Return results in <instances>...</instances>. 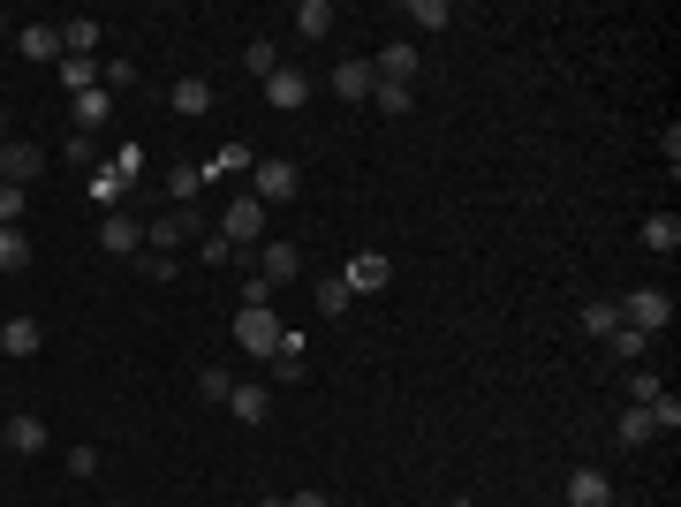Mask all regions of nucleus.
I'll use <instances>...</instances> for the list:
<instances>
[{
	"instance_id": "obj_1",
	"label": "nucleus",
	"mask_w": 681,
	"mask_h": 507,
	"mask_svg": "<svg viewBox=\"0 0 681 507\" xmlns=\"http://www.w3.org/2000/svg\"><path fill=\"white\" fill-rule=\"evenodd\" d=\"M197 227H205V212H197V205H167V212H152V220H144V251L174 257L182 243H190V235H197Z\"/></svg>"
},
{
	"instance_id": "obj_2",
	"label": "nucleus",
	"mask_w": 681,
	"mask_h": 507,
	"mask_svg": "<svg viewBox=\"0 0 681 507\" xmlns=\"http://www.w3.org/2000/svg\"><path fill=\"white\" fill-rule=\"evenodd\" d=\"M621 326H637V334H667L674 326V296L667 288H629V303H621Z\"/></svg>"
},
{
	"instance_id": "obj_3",
	"label": "nucleus",
	"mask_w": 681,
	"mask_h": 507,
	"mask_svg": "<svg viewBox=\"0 0 681 507\" xmlns=\"http://www.w3.org/2000/svg\"><path fill=\"white\" fill-rule=\"evenodd\" d=\"M296 190H303L296 160H257V168H251V197H257V205H288Z\"/></svg>"
},
{
	"instance_id": "obj_4",
	"label": "nucleus",
	"mask_w": 681,
	"mask_h": 507,
	"mask_svg": "<svg viewBox=\"0 0 681 507\" xmlns=\"http://www.w3.org/2000/svg\"><path fill=\"white\" fill-rule=\"evenodd\" d=\"M220 235H227L235 251H257V243H265V205H257V197H235V205L220 212Z\"/></svg>"
},
{
	"instance_id": "obj_5",
	"label": "nucleus",
	"mask_w": 681,
	"mask_h": 507,
	"mask_svg": "<svg viewBox=\"0 0 681 507\" xmlns=\"http://www.w3.org/2000/svg\"><path fill=\"white\" fill-rule=\"evenodd\" d=\"M281 334H288V326H281L273 311H235V341H243V356H265V364H273Z\"/></svg>"
},
{
	"instance_id": "obj_6",
	"label": "nucleus",
	"mask_w": 681,
	"mask_h": 507,
	"mask_svg": "<svg viewBox=\"0 0 681 507\" xmlns=\"http://www.w3.org/2000/svg\"><path fill=\"white\" fill-rule=\"evenodd\" d=\"M340 281H348V296H379L386 281H394V257L386 251H356L348 265H340Z\"/></svg>"
},
{
	"instance_id": "obj_7",
	"label": "nucleus",
	"mask_w": 681,
	"mask_h": 507,
	"mask_svg": "<svg viewBox=\"0 0 681 507\" xmlns=\"http://www.w3.org/2000/svg\"><path fill=\"white\" fill-rule=\"evenodd\" d=\"M326 84H334L348 107H364V99L379 91V69H372V53H348V61H334V77H326Z\"/></svg>"
},
{
	"instance_id": "obj_8",
	"label": "nucleus",
	"mask_w": 681,
	"mask_h": 507,
	"mask_svg": "<svg viewBox=\"0 0 681 507\" xmlns=\"http://www.w3.org/2000/svg\"><path fill=\"white\" fill-rule=\"evenodd\" d=\"M39 174H45V144H0V182L31 190Z\"/></svg>"
},
{
	"instance_id": "obj_9",
	"label": "nucleus",
	"mask_w": 681,
	"mask_h": 507,
	"mask_svg": "<svg viewBox=\"0 0 681 507\" xmlns=\"http://www.w3.org/2000/svg\"><path fill=\"white\" fill-rule=\"evenodd\" d=\"M167 107H174V114H182V122H205V114H213V107H220V91L205 84V77H182V84L167 91Z\"/></svg>"
},
{
	"instance_id": "obj_10",
	"label": "nucleus",
	"mask_w": 681,
	"mask_h": 507,
	"mask_svg": "<svg viewBox=\"0 0 681 507\" xmlns=\"http://www.w3.org/2000/svg\"><path fill=\"white\" fill-rule=\"evenodd\" d=\"M99 243L114 257H144V220H129V212H106L99 220Z\"/></svg>"
},
{
	"instance_id": "obj_11",
	"label": "nucleus",
	"mask_w": 681,
	"mask_h": 507,
	"mask_svg": "<svg viewBox=\"0 0 681 507\" xmlns=\"http://www.w3.org/2000/svg\"><path fill=\"white\" fill-rule=\"evenodd\" d=\"M303 99H311V77H303V69H273V77H265V107H273V114H296Z\"/></svg>"
},
{
	"instance_id": "obj_12",
	"label": "nucleus",
	"mask_w": 681,
	"mask_h": 507,
	"mask_svg": "<svg viewBox=\"0 0 681 507\" xmlns=\"http://www.w3.org/2000/svg\"><path fill=\"white\" fill-rule=\"evenodd\" d=\"M372 69H379V84H402V91H409V84H417V45H402V39L379 45V53H372Z\"/></svg>"
},
{
	"instance_id": "obj_13",
	"label": "nucleus",
	"mask_w": 681,
	"mask_h": 507,
	"mask_svg": "<svg viewBox=\"0 0 681 507\" xmlns=\"http://www.w3.org/2000/svg\"><path fill=\"white\" fill-rule=\"evenodd\" d=\"M257 273H265L273 288H288V281H303V251L296 243H265V251H257Z\"/></svg>"
},
{
	"instance_id": "obj_14",
	"label": "nucleus",
	"mask_w": 681,
	"mask_h": 507,
	"mask_svg": "<svg viewBox=\"0 0 681 507\" xmlns=\"http://www.w3.org/2000/svg\"><path fill=\"white\" fill-rule=\"evenodd\" d=\"M39 318H0V356H16V364H31L39 356Z\"/></svg>"
},
{
	"instance_id": "obj_15",
	"label": "nucleus",
	"mask_w": 681,
	"mask_h": 507,
	"mask_svg": "<svg viewBox=\"0 0 681 507\" xmlns=\"http://www.w3.org/2000/svg\"><path fill=\"white\" fill-rule=\"evenodd\" d=\"M334 23H340V8L334 0H296V39H334Z\"/></svg>"
},
{
	"instance_id": "obj_16",
	"label": "nucleus",
	"mask_w": 681,
	"mask_h": 507,
	"mask_svg": "<svg viewBox=\"0 0 681 507\" xmlns=\"http://www.w3.org/2000/svg\"><path fill=\"white\" fill-rule=\"evenodd\" d=\"M568 507H613L606 469H576V477H568Z\"/></svg>"
},
{
	"instance_id": "obj_17",
	"label": "nucleus",
	"mask_w": 681,
	"mask_h": 507,
	"mask_svg": "<svg viewBox=\"0 0 681 507\" xmlns=\"http://www.w3.org/2000/svg\"><path fill=\"white\" fill-rule=\"evenodd\" d=\"M16 45H23V61H61V31L53 23H23Z\"/></svg>"
},
{
	"instance_id": "obj_18",
	"label": "nucleus",
	"mask_w": 681,
	"mask_h": 507,
	"mask_svg": "<svg viewBox=\"0 0 681 507\" xmlns=\"http://www.w3.org/2000/svg\"><path fill=\"white\" fill-rule=\"evenodd\" d=\"M106 122H114V91L99 84V91H84V99H77V129H84V136H99Z\"/></svg>"
},
{
	"instance_id": "obj_19",
	"label": "nucleus",
	"mask_w": 681,
	"mask_h": 507,
	"mask_svg": "<svg viewBox=\"0 0 681 507\" xmlns=\"http://www.w3.org/2000/svg\"><path fill=\"white\" fill-rule=\"evenodd\" d=\"M643 251H659V257L681 251V220L674 212H651V220H643Z\"/></svg>"
},
{
	"instance_id": "obj_20",
	"label": "nucleus",
	"mask_w": 681,
	"mask_h": 507,
	"mask_svg": "<svg viewBox=\"0 0 681 507\" xmlns=\"http://www.w3.org/2000/svg\"><path fill=\"white\" fill-rule=\"evenodd\" d=\"M227 409H235L243 424H265V417H273V386H235V394H227Z\"/></svg>"
},
{
	"instance_id": "obj_21",
	"label": "nucleus",
	"mask_w": 681,
	"mask_h": 507,
	"mask_svg": "<svg viewBox=\"0 0 681 507\" xmlns=\"http://www.w3.org/2000/svg\"><path fill=\"white\" fill-rule=\"evenodd\" d=\"M61 91H69V99L99 91V61H84V53H61Z\"/></svg>"
},
{
	"instance_id": "obj_22",
	"label": "nucleus",
	"mask_w": 681,
	"mask_h": 507,
	"mask_svg": "<svg viewBox=\"0 0 681 507\" xmlns=\"http://www.w3.org/2000/svg\"><path fill=\"white\" fill-rule=\"evenodd\" d=\"M0 432H8V455H39L45 447V417H8Z\"/></svg>"
},
{
	"instance_id": "obj_23",
	"label": "nucleus",
	"mask_w": 681,
	"mask_h": 507,
	"mask_svg": "<svg viewBox=\"0 0 681 507\" xmlns=\"http://www.w3.org/2000/svg\"><path fill=\"white\" fill-rule=\"evenodd\" d=\"M311 303H318V318H340V311H348V281H340V273H326V281H318V288H311Z\"/></svg>"
},
{
	"instance_id": "obj_24",
	"label": "nucleus",
	"mask_w": 681,
	"mask_h": 507,
	"mask_svg": "<svg viewBox=\"0 0 681 507\" xmlns=\"http://www.w3.org/2000/svg\"><path fill=\"white\" fill-rule=\"evenodd\" d=\"M273 379L281 386L303 379V334H281V348H273Z\"/></svg>"
},
{
	"instance_id": "obj_25",
	"label": "nucleus",
	"mask_w": 681,
	"mask_h": 507,
	"mask_svg": "<svg viewBox=\"0 0 681 507\" xmlns=\"http://www.w3.org/2000/svg\"><path fill=\"white\" fill-rule=\"evenodd\" d=\"M31 265V235L23 227H0V273H23Z\"/></svg>"
},
{
	"instance_id": "obj_26",
	"label": "nucleus",
	"mask_w": 681,
	"mask_h": 507,
	"mask_svg": "<svg viewBox=\"0 0 681 507\" xmlns=\"http://www.w3.org/2000/svg\"><path fill=\"white\" fill-rule=\"evenodd\" d=\"M243 69H251L257 84H265V77L281 69V45H273V39H251V45H243Z\"/></svg>"
},
{
	"instance_id": "obj_27",
	"label": "nucleus",
	"mask_w": 681,
	"mask_h": 507,
	"mask_svg": "<svg viewBox=\"0 0 681 507\" xmlns=\"http://www.w3.org/2000/svg\"><path fill=\"white\" fill-rule=\"evenodd\" d=\"M651 439H659L651 409H621V447H651Z\"/></svg>"
},
{
	"instance_id": "obj_28",
	"label": "nucleus",
	"mask_w": 681,
	"mask_h": 507,
	"mask_svg": "<svg viewBox=\"0 0 681 507\" xmlns=\"http://www.w3.org/2000/svg\"><path fill=\"white\" fill-rule=\"evenodd\" d=\"M606 348H613L621 364H643V348H651V334H637V326H613V334H606Z\"/></svg>"
},
{
	"instance_id": "obj_29",
	"label": "nucleus",
	"mask_w": 681,
	"mask_h": 507,
	"mask_svg": "<svg viewBox=\"0 0 681 507\" xmlns=\"http://www.w3.org/2000/svg\"><path fill=\"white\" fill-rule=\"evenodd\" d=\"M91 45H99V23H91V16L61 23V53H84V61H91Z\"/></svg>"
},
{
	"instance_id": "obj_30",
	"label": "nucleus",
	"mask_w": 681,
	"mask_h": 507,
	"mask_svg": "<svg viewBox=\"0 0 681 507\" xmlns=\"http://www.w3.org/2000/svg\"><path fill=\"white\" fill-rule=\"evenodd\" d=\"M409 23H425V31H447V23H455V0H409Z\"/></svg>"
},
{
	"instance_id": "obj_31",
	"label": "nucleus",
	"mask_w": 681,
	"mask_h": 507,
	"mask_svg": "<svg viewBox=\"0 0 681 507\" xmlns=\"http://www.w3.org/2000/svg\"><path fill=\"white\" fill-rule=\"evenodd\" d=\"M197 190H205V168H174L167 174V197H174V205H197Z\"/></svg>"
},
{
	"instance_id": "obj_32",
	"label": "nucleus",
	"mask_w": 681,
	"mask_h": 507,
	"mask_svg": "<svg viewBox=\"0 0 681 507\" xmlns=\"http://www.w3.org/2000/svg\"><path fill=\"white\" fill-rule=\"evenodd\" d=\"M227 394H235V379H227L220 364H205V372H197V402H220V409H227Z\"/></svg>"
},
{
	"instance_id": "obj_33",
	"label": "nucleus",
	"mask_w": 681,
	"mask_h": 507,
	"mask_svg": "<svg viewBox=\"0 0 681 507\" xmlns=\"http://www.w3.org/2000/svg\"><path fill=\"white\" fill-rule=\"evenodd\" d=\"M659 394H667V379H659V372H629V409H651Z\"/></svg>"
},
{
	"instance_id": "obj_34",
	"label": "nucleus",
	"mask_w": 681,
	"mask_h": 507,
	"mask_svg": "<svg viewBox=\"0 0 681 507\" xmlns=\"http://www.w3.org/2000/svg\"><path fill=\"white\" fill-rule=\"evenodd\" d=\"M613 326H621V303H583V334H613Z\"/></svg>"
},
{
	"instance_id": "obj_35",
	"label": "nucleus",
	"mask_w": 681,
	"mask_h": 507,
	"mask_svg": "<svg viewBox=\"0 0 681 507\" xmlns=\"http://www.w3.org/2000/svg\"><path fill=\"white\" fill-rule=\"evenodd\" d=\"M251 168V144H220L213 160H205V174H243Z\"/></svg>"
},
{
	"instance_id": "obj_36",
	"label": "nucleus",
	"mask_w": 681,
	"mask_h": 507,
	"mask_svg": "<svg viewBox=\"0 0 681 507\" xmlns=\"http://www.w3.org/2000/svg\"><path fill=\"white\" fill-rule=\"evenodd\" d=\"M651 424H659V439H674V432H681V402H674V394L651 402Z\"/></svg>"
},
{
	"instance_id": "obj_37",
	"label": "nucleus",
	"mask_w": 681,
	"mask_h": 507,
	"mask_svg": "<svg viewBox=\"0 0 681 507\" xmlns=\"http://www.w3.org/2000/svg\"><path fill=\"white\" fill-rule=\"evenodd\" d=\"M243 311H273V281L265 273H243Z\"/></svg>"
},
{
	"instance_id": "obj_38",
	"label": "nucleus",
	"mask_w": 681,
	"mask_h": 507,
	"mask_svg": "<svg viewBox=\"0 0 681 507\" xmlns=\"http://www.w3.org/2000/svg\"><path fill=\"white\" fill-rule=\"evenodd\" d=\"M372 99H379V114H409L417 107V91H402V84H379Z\"/></svg>"
},
{
	"instance_id": "obj_39",
	"label": "nucleus",
	"mask_w": 681,
	"mask_h": 507,
	"mask_svg": "<svg viewBox=\"0 0 681 507\" xmlns=\"http://www.w3.org/2000/svg\"><path fill=\"white\" fill-rule=\"evenodd\" d=\"M197 257H205V265H227V257H235V243L213 227V235H197Z\"/></svg>"
},
{
	"instance_id": "obj_40",
	"label": "nucleus",
	"mask_w": 681,
	"mask_h": 507,
	"mask_svg": "<svg viewBox=\"0 0 681 507\" xmlns=\"http://www.w3.org/2000/svg\"><path fill=\"white\" fill-rule=\"evenodd\" d=\"M23 205H31V197H23L16 182H0V227H16V220H23Z\"/></svg>"
},
{
	"instance_id": "obj_41",
	"label": "nucleus",
	"mask_w": 681,
	"mask_h": 507,
	"mask_svg": "<svg viewBox=\"0 0 681 507\" xmlns=\"http://www.w3.org/2000/svg\"><path fill=\"white\" fill-rule=\"evenodd\" d=\"M122 190H129L122 168H99V174H91V197H122Z\"/></svg>"
},
{
	"instance_id": "obj_42",
	"label": "nucleus",
	"mask_w": 681,
	"mask_h": 507,
	"mask_svg": "<svg viewBox=\"0 0 681 507\" xmlns=\"http://www.w3.org/2000/svg\"><path fill=\"white\" fill-rule=\"evenodd\" d=\"M99 84H106V91H114V99H122V91L136 84V69H129V61H106V69H99Z\"/></svg>"
},
{
	"instance_id": "obj_43",
	"label": "nucleus",
	"mask_w": 681,
	"mask_h": 507,
	"mask_svg": "<svg viewBox=\"0 0 681 507\" xmlns=\"http://www.w3.org/2000/svg\"><path fill=\"white\" fill-rule=\"evenodd\" d=\"M136 265H144L152 281H174V273H182V257H160V251H144V257H136Z\"/></svg>"
},
{
	"instance_id": "obj_44",
	"label": "nucleus",
	"mask_w": 681,
	"mask_h": 507,
	"mask_svg": "<svg viewBox=\"0 0 681 507\" xmlns=\"http://www.w3.org/2000/svg\"><path fill=\"white\" fill-rule=\"evenodd\" d=\"M69 477H99V447H69Z\"/></svg>"
},
{
	"instance_id": "obj_45",
	"label": "nucleus",
	"mask_w": 681,
	"mask_h": 507,
	"mask_svg": "<svg viewBox=\"0 0 681 507\" xmlns=\"http://www.w3.org/2000/svg\"><path fill=\"white\" fill-rule=\"evenodd\" d=\"M69 160H77V168H91V160H99V136H84V129H77V136H69Z\"/></svg>"
},
{
	"instance_id": "obj_46",
	"label": "nucleus",
	"mask_w": 681,
	"mask_h": 507,
	"mask_svg": "<svg viewBox=\"0 0 681 507\" xmlns=\"http://www.w3.org/2000/svg\"><path fill=\"white\" fill-rule=\"evenodd\" d=\"M288 507H334V500H326V493H296Z\"/></svg>"
},
{
	"instance_id": "obj_47",
	"label": "nucleus",
	"mask_w": 681,
	"mask_h": 507,
	"mask_svg": "<svg viewBox=\"0 0 681 507\" xmlns=\"http://www.w3.org/2000/svg\"><path fill=\"white\" fill-rule=\"evenodd\" d=\"M0 455H8V432H0Z\"/></svg>"
},
{
	"instance_id": "obj_48",
	"label": "nucleus",
	"mask_w": 681,
	"mask_h": 507,
	"mask_svg": "<svg viewBox=\"0 0 681 507\" xmlns=\"http://www.w3.org/2000/svg\"><path fill=\"white\" fill-rule=\"evenodd\" d=\"M0 31H8V16H0Z\"/></svg>"
}]
</instances>
